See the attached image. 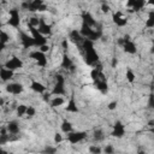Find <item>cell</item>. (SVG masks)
Segmentation results:
<instances>
[{
  "label": "cell",
  "instance_id": "obj_10",
  "mask_svg": "<svg viewBox=\"0 0 154 154\" xmlns=\"http://www.w3.org/2000/svg\"><path fill=\"white\" fill-rule=\"evenodd\" d=\"M125 132H126V130H125V126L123 125V123L119 122V120H117V122L113 124V129H112L111 135H112L113 137L122 138V137L125 135Z\"/></svg>",
  "mask_w": 154,
  "mask_h": 154
},
{
  "label": "cell",
  "instance_id": "obj_41",
  "mask_svg": "<svg viewBox=\"0 0 154 154\" xmlns=\"http://www.w3.org/2000/svg\"><path fill=\"white\" fill-rule=\"evenodd\" d=\"M101 10H102V12H103V13H107V12L109 11V6H108L107 4H105V2H103V4L101 5Z\"/></svg>",
  "mask_w": 154,
  "mask_h": 154
},
{
  "label": "cell",
  "instance_id": "obj_39",
  "mask_svg": "<svg viewBox=\"0 0 154 154\" xmlns=\"http://www.w3.org/2000/svg\"><path fill=\"white\" fill-rule=\"evenodd\" d=\"M117 106H118V102H117V101H111V102L108 103V106H107V107H108V109H109V111H113V109H116V108H117Z\"/></svg>",
  "mask_w": 154,
  "mask_h": 154
},
{
  "label": "cell",
  "instance_id": "obj_32",
  "mask_svg": "<svg viewBox=\"0 0 154 154\" xmlns=\"http://www.w3.org/2000/svg\"><path fill=\"white\" fill-rule=\"evenodd\" d=\"M40 20H41V18H37V17H30L29 20H28V25H29V26H34V28H38V25H40Z\"/></svg>",
  "mask_w": 154,
  "mask_h": 154
},
{
  "label": "cell",
  "instance_id": "obj_4",
  "mask_svg": "<svg viewBox=\"0 0 154 154\" xmlns=\"http://www.w3.org/2000/svg\"><path fill=\"white\" fill-rule=\"evenodd\" d=\"M22 7L24 10L35 12V11H45L47 10V6L45 5V2L42 0H34V1H26L22 4Z\"/></svg>",
  "mask_w": 154,
  "mask_h": 154
},
{
  "label": "cell",
  "instance_id": "obj_21",
  "mask_svg": "<svg viewBox=\"0 0 154 154\" xmlns=\"http://www.w3.org/2000/svg\"><path fill=\"white\" fill-rule=\"evenodd\" d=\"M30 88H31V90H34L35 93H38V94L45 93L46 89H47V88H46L41 82H38V81H31V83H30Z\"/></svg>",
  "mask_w": 154,
  "mask_h": 154
},
{
  "label": "cell",
  "instance_id": "obj_9",
  "mask_svg": "<svg viewBox=\"0 0 154 154\" xmlns=\"http://www.w3.org/2000/svg\"><path fill=\"white\" fill-rule=\"evenodd\" d=\"M29 57L31 58V59H34L36 63H37V65L38 66H46L47 65V58H46V54L45 53H42L40 49L38 51H32L30 54H29Z\"/></svg>",
  "mask_w": 154,
  "mask_h": 154
},
{
  "label": "cell",
  "instance_id": "obj_6",
  "mask_svg": "<svg viewBox=\"0 0 154 154\" xmlns=\"http://www.w3.org/2000/svg\"><path fill=\"white\" fill-rule=\"evenodd\" d=\"M119 43L123 46V49L125 53H129V54H135L137 48H136V45L134 41L130 40L129 35H125L122 40H119Z\"/></svg>",
  "mask_w": 154,
  "mask_h": 154
},
{
  "label": "cell",
  "instance_id": "obj_22",
  "mask_svg": "<svg viewBox=\"0 0 154 154\" xmlns=\"http://www.w3.org/2000/svg\"><path fill=\"white\" fill-rule=\"evenodd\" d=\"M6 129H7V131H8L10 135H17V134H19V124L16 120L8 122Z\"/></svg>",
  "mask_w": 154,
  "mask_h": 154
},
{
  "label": "cell",
  "instance_id": "obj_51",
  "mask_svg": "<svg viewBox=\"0 0 154 154\" xmlns=\"http://www.w3.org/2000/svg\"><path fill=\"white\" fill-rule=\"evenodd\" d=\"M150 131H152V134H154V126H153V128L150 129Z\"/></svg>",
  "mask_w": 154,
  "mask_h": 154
},
{
  "label": "cell",
  "instance_id": "obj_48",
  "mask_svg": "<svg viewBox=\"0 0 154 154\" xmlns=\"http://www.w3.org/2000/svg\"><path fill=\"white\" fill-rule=\"evenodd\" d=\"M150 53H154V46H152V49H150Z\"/></svg>",
  "mask_w": 154,
  "mask_h": 154
},
{
  "label": "cell",
  "instance_id": "obj_8",
  "mask_svg": "<svg viewBox=\"0 0 154 154\" xmlns=\"http://www.w3.org/2000/svg\"><path fill=\"white\" fill-rule=\"evenodd\" d=\"M85 137H87V132H84V131H71L70 134H67V141L71 144L79 143Z\"/></svg>",
  "mask_w": 154,
  "mask_h": 154
},
{
  "label": "cell",
  "instance_id": "obj_40",
  "mask_svg": "<svg viewBox=\"0 0 154 154\" xmlns=\"http://www.w3.org/2000/svg\"><path fill=\"white\" fill-rule=\"evenodd\" d=\"M61 141H63V137H61V135L57 132V134L54 135V142H55V143H60Z\"/></svg>",
  "mask_w": 154,
  "mask_h": 154
},
{
  "label": "cell",
  "instance_id": "obj_27",
  "mask_svg": "<svg viewBox=\"0 0 154 154\" xmlns=\"http://www.w3.org/2000/svg\"><path fill=\"white\" fill-rule=\"evenodd\" d=\"M93 138H94L96 142L103 141V138H105V132H103L101 129H96V130L93 132Z\"/></svg>",
  "mask_w": 154,
  "mask_h": 154
},
{
  "label": "cell",
  "instance_id": "obj_17",
  "mask_svg": "<svg viewBox=\"0 0 154 154\" xmlns=\"http://www.w3.org/2000/svg\"><path fill=\"white\" fill-rule=\"evenodd\" d=\"M38 31L45 36V35H51L52 34V26L49 25V24H47L46 22H45V19L43 18H41V20H40V25H38Z\"/></svg>",
  "mask_w": 154,
  "mask_h": 154
},
{
  "label": "cell",
  "instance_id": "obj_44",
  "mask_svg": "<svg viewBox=\"0 0 154 154\" xmlns=\"http://www.w3.org/2000/svg\"><path fill=\"white\" fill-rule=\"evenodd\" d=\"M148 125H149L150 128H153V126H154V119H152V120H149V122H148Z\"/></svg>",
  "mask_w": 154,
  "mask_h": 154
},
{
  "label": "cell",
  "instance_id": "obj_29",
  "mask_svg": "<svg viewBox=\"0 0 154 154\" xmlns=\"http://www.w3.org/2000/svg\"><path fill=\"white\" fill-rule=\"evenodd\" d=\"M8 41H10V36L2 30V31L0 32V46H1V49H4L5 45H6Z\"/></svg>",
  "mask_w": 154,
  "mask_h": 154
},
{
  "label": "cell",
  "instance_id": "obj_23",
  "mask_svg": "<svg viewBox=\"0 0 154 154\" xmlns=\"http://www.w3.org/2000/svg\"><path fill=\"white\" fill-rule=\"evenodd\" d=\"M13 75H14V73H13V71H11V70L6 69L5 66L0 69V77H1V79H2L4 82L10 81V79L13 77Z\"/></svg>",
  "mask_w": 154,
  "mask_h": 154
},
{
  "label": "cell",
  "instance_id": "obj_37",
  "mask_svg": "<svg viewBox=\"0 0 154 154\" xmlns=\"http://www.w3.org/2000/svg\"><path fill=\"white\" fill-rule=\"evenodd\" d=\"M35 113H36V109H35L32 106H28V109H26V116H28L29 118H31V117H34V116H35Z\"/></svg>",
  "mask_w": 154,
  "mask_h": 154
},
{
  "label": "cell",
  "instance_id": "obj_47",
  "mask_svg": "<svg viewBox=\"0 0 154 154\" xmlns=\"http://www.w3.org/2000/svg\"><path fill=\"white\" fill-rule=\"evenodd\" d=\"M0 154H8V153H7L6 150H4V149H1V150H0Z\"/></svg>",
  "mask_w": 154,
  "mask_h": 154
},
{
  "label": "cell",
  "instance_id": "obj_5",
  "mask_svg": "<svg viewBox=\"0 0 154 154\" xmlns=\"http://www.w3.org/2000/svg\"><path fill=\"white\" fill-rule=\"evenodd\" d=\"M29 26V25H28ZM29 30H30V34L35 41V46L36 47H42L45 45H47V38L38 31L37 28H34V26H29Z\"/></svg>",
  "mask_w": 154,
  "mask_h": 154
},
{
  "label": "cell",
  "instance_id": "obj_12",
  "mask_svg": "<svg viewBox=\"0 0 154 154\" xmlns=\"http://www.w3.org/2000/svg\"><path fill=\"white\" fill-rule=\"evenodd\" d=\"M19 38H20V43L24 48H30V47L35 46V41H34L31 35H28V34L20 31L19 32Z\"/></svg>",
  "mask_w": 154,
  "mask_h": 154
},
{
  "label": "cell",
  "instance_id": "obj_28",
  "mask_svg": "<svg viewBox=\"0 0 154 154\" xmlns=\"http://www.w3.org/2000/svg\"><path fill=\"white\" fill-rule=\"evenodd\" d=\"M49 103H51L52 107H59V106H61V105L64 103V99H63L61 96H54V97L49 101Z\"/></svg>",
  "mask_w": 154,
  "mask_h": 154
},
{
  "label": "cell",
  "instance_id": "obj_38",
  "mask_svg": "<svg viewBox=\"0 0 154 154\" xmlns=\"http://www.w3.org/2000/svg\"><path fill=\"white\" fill-rule=\"evenodd\" d=\"M148 107L152 108V109H154V94H153V93L149 95V99H148Z\"/></svg>",
  "mask_w": 154,
  "mask_h": 154
},
{
  "label": "cell",
  "instance_id": "obj_36",
  "mask_svg": "<svg viewBox=\"0 0 154 154\" xmlns=\"http://www.w3.org/2000/svg\"><path fill=\"white\" fill-rule=\"evenodd\" d=\"M103 152H105V154H114L116 149H114V147L112 144H106L105 148H103Z\"/></svg>",
  "mask_w": 154,
  "mask_h": 154
},
{
  "label": "cell",
  "instance_id": "obj_7",
  "mask_svg": "<svg viewBox=\"0 0 154 154\" xmlns=\"http://www.w3.org/2000/svg\"><path fill=\"white\" fill-rule=\"evenodd\" d=\"M8 20L7 24L13 26V28H18L20 24V16H19V11L17 8H12L8 11Z\"/></svg>",
  "mask_w": 154,
  "mask_h": 154
},
{
  "label": "cell",
  "instance_id": "obj_18",
  "mask_svg": "<svg viewBox=\"0 0 154 154\" xmlns=\"http://www.w3.org/2000/svg\"><path fill=\"white\" fill-rule=\"evenodd\" d=\"M69 37H70V40H71L73 43H76V45H82V43H83V41L85 40V38L81 35V32H79V31H77V30H72V31L70 32Z\"/></svg>",
  "mask_w": 154,
  "mask_h": 154
},
{
  "label": "cell",
  "instance_id": "obj_14",
  "mask_svg": "<svg viewBox=\"0 0 154 154\" xmlns=\"http://www.w3.org/2000/svg\"><path fill=\"white\" fill-rule=\"evenodd\" d=\"M112 19H113V22H114V24L117 25V26H125L126 24H128V19H126V17L120 12V11H117V12H114L113 14H112Z\"/></svg>",
  "mask_w": 154,
  "mask_h": 154
},
{
  "label": "cell",
  "instance_id": "obj_43",
  "mask_svg": "<svg viewBox=\"0 0 154 154\" xmlns=\"http://www.w3.org/2000/svg\"><path fill=\"white\" fill-rule=\"evenodd\" d=\"M61 45H63V47H64V49L66 51V49H67V40H64V41L61 42Z\"/></svg>",
  "mask_w": 154,
  "mask_h": 154
},
{
  "label": "cell",
  "instance_id": "obj_13",
  "mask_svg": "<svg viewBox=\"0 0 154 154\" xmlns=\"http://www.w3.org/2000/svg\"><path fill=\"white\" fill-rule=\"evenodd\" d=\"M23 90H24V88H23L22 83L13 82V83H8L6 85V91L10 94H13V95H19L20 93H23Z\"/></svg>",
  "mask_w": 154,
  "mask_h": 154
},
{
  "label": "cell",
  "instance_id": "obj_3",
  "mask_svg": "<svg viewBox=\"0 0 154 154\" xmlns=\"http://www.w3.org/2000/svg\"><path fill=\"white\" fill-rule=\"evenodd\" d=\"M65 93H66V90H65V78H64L63 75L58 73V75H55V84H54L51 94L54 95V96H60V95H64Z\"/></svg>",
  "mask_w": 154,
  "mask_h": 154
},
{
  "label": "cell",
  "instance_id": "obj_49",
  "mask_svg": "<svg viewBox=\"0 0 154 154\" xmlns=\"http://www.w3.org/2000/svg\"><path fill=\"white\" fill-rule=\"evenodd\" d=\"M137 154H146V153H144V152H142V150H140V152H138Z\"/></svg>",
  "mask_w": 154,
  "mask_h": 154
},
{
  "label": "cell",
  "instance_id": "obj_15",
  "mask_svg": "<svg viewBox=\"0 0 154 154\" xmlns=\"http://www.w3.org/2000/svg\"><path fill=\"white\" fill-rule=\"evenodd\" d=\"M82 24L88 25V26H90V28H94V26L96 25V20L94 19V17H93L89 12L83 11V12H82Z\"/></svg>",
  "mask_w": 154,
  "mask_h": 154
},
{
  "label": "cell",
  "instance_id": "obj_11",
  "mask_svg": "<svg viewBox=\"0 0 154 154\" xmlns=\"http://www.w3.org/2000/svg\"><path fill=\"white\" fill-rule=\"evenodd\" d=\"M5 67L11 70V71H14V70H18V69H22L23 67V61L18 58V57H12L11 59H8L5 64Z\"/></svg>",
  "mask_w": 154,
  "mask_h": 154
},
{
  "label": "cell",
  "instance_id": "obj_46",
  "mask_svg": "<svg viewBox=\"0 0 154 154\" xmlns=\"http://www.w3.org/2000/svg\"><path fill=\"white\" fill-rule=\"evenodd\" d=\"M43 99H45L46 101H48V100H49V94H45V95H43Z\"/></svg>",
  "mask_w": 154,
  "mask_h": 154
},
{
  "label": "cell",
  "instance_id": "obj_52",
  "mask_svg": "<svg viewBox=\"0 0 154 154\" xmlns=\"http://www.w3.org/2000/svg\"><path fill=\"white\" fill-rule=\"evenodd\" d=\"M153 82H154V75H153Z\"/></svg>",
  "mask_w": 154,
  "mask_h": 154
},
{
  "label": "cell",
  "instance_id": "obj_50",
  "mask_svg": "<svg viewBox=\"0 0 154 154\" xmlns=\"http://www.w3.org/2000/svg\"><path fill=\"white\" fill-rule=\"evenodd\" d=\"M148 4H149V5H154V1H149Z\"/></svg>",
  "mask_w": 154,
  "mask_h": 154
},
{
  "label": "cell",
  "instance_id": "obj_26",
  "mask_svg": "<svg viewBox=\"0 0 154 154\" xmlns=\"http://www.w3.org/2000/svg\"><path fill=\"white\" fill-rule=\"evenodd\" d=\"M60 128H61V131H63L64 134H70V132L72 131V124H71L69 120H66V119L63 120Z\"/></svg>",
  "mask_w": 154,
  "mask_h": 154
},
{
  "label": "cell",
  "instance_id": "obj_1",
  "mask_svg": "<svg viewBox=\"0 0 154 154\" xmlns=\"http://www.w3.org/2000/svg\"><path fill=\"white\" fill-rule=\"evenodd\" d=\"M82 51H83V57L84 61L88 65H94L99 61V54L94 48V42L90 40H84L83 43L81 45Z\"/></svg>",
  "mask_w": 154,
  "mask_h": 154
},
{
  "label": "cell",
  "instance_id": "obj_30",
  "mask_svg": "<svg viewBox=\"0 0 154 154\" xmlns=\"http://www.w3.org/2000/svg\"><path fill=\"white\" fill-rule=\"evenodd\" d=\"M146 26L147 28H154V10L149 11L148 18L146 20Z\"/></svg>",
  "mask_w": 154,
  "mask_h": 154
},
{
  "label": "cell",
  "instance_id": "obj_19",
  "mask_svg": "<svg viewBox=\"0 0 154 154\" xmlns=\"http://www.w3.org/2000/svg\"><path fill=\"white\" fill-rule=\"evenodd\" d=\"M126 5L129 7H131L132 11H140V10H142L144 7L146 1L144 0H130V1H128Z\"/></svg>",
  "mask_w": 154,
  "mask_h": 154
},
{
  "label": "cell",
  "instance_id": "obj_16",
  "mask_svg": "<svg viewBox=\"0 0 154 154\" xmlns=\"http://www.w3.org/2000/svg\"><path fill=\"white\" fill-rule=\"evenodd\" d=\"M90 77H91V79L94 81V83H95V82H99V81L106 79V77H105V75H103V72H102V70H101L100 67L93 69L91 72H90Z\"/></svg>",
  "mask_w": 154,
  "mask_h": 154
},
{
  "label": "cell",
  "instance_id": "obj_34",
  "mask_svg": "<svg viewBox=\"0 0 154 154\" xmlns=\"http://www.w3.org/2000/svg\"><path fill=\"white\" fill-rule=\"evenodd\" d=\"M89 153L90 154H101L102 149L96 144H91V146H89Z\"/></svg>",
  "mask_w": 154,
  "mask_h": 154
},
{
  "label": "cell",
  "instance_id": "obj_33",
  "mask_svg": "<svg viewBox=\"0 0 154 154\" xmlns=\"http://www.w3.org/2000/svg\"><path fill=\"white\" fill-rule=\"evenodd\" d=\"M26 109H28V106H25V105H19V106L17 107V116H18V117L25 116V114H26Z\"/></svg>",
  "mask_w": 154,
  "mask_h": 154
},
{
  "label": "cell",
  "instance_id": "obj_20",
  "mask_svg": "<svg viewBox=\"0 0 154 154\" xmlns=\"http://www.w3.org/2000/svg\"><path fill=\"white\" fill-rule=\"evenodd\" d=\"M61 67L65 69V70H70V71L73 70V61H72V59H71L66 53H64V55H63V59H61Z\"/></svg>",
  "mask_w": 154,
  "mask_h": 154
},
{
  "label": "cell",
  "instance_id": "obj_25",
  "mask_svg": "<svg viewBox=\"0 0 154 154\" xmlns=\"http://www.w3.org/2000/svg\"><path fill=\"white\" fill-rule=\"evenodd\" d=\"M95 87L101 91V93H107L108 90V84H107V81L103 79V81H99V82H95Z\"/></svg>",
  "mask_w": 154,
  "mask_h": 154
},
{
  "label": "cell",
  "instance_id": "obj_53",
  "mask_svg": "<svg viewBox=\"0 0 154 154\" xmlns=\"http://www.w3.org/2000/svg\"><path fill=\"white\" fill-rule=\"evenodd\" d=\"M153 91H154V87H153Z\"/></svg>",
  "mask_w": 154,
  "mask_h": 154
},
{
  "label": "cell",
  "instance_id": "obj_2",
  "mask_svg": "<svg viewBox=\"0 0 154 154\" xmlns=\"http://www.w3.org/2000/svg\"><path fill=\"white\" fill-rule=\"evenodd\" d=\"M79 32L85 40H90L93 42L101 38V36H102V30L101 29H94V28H90V26L84 25V24H82Z\"/></svg>",
  "mask_w": 154,
  "mask_h": 154
},
{
  "label": "cell",
  "instance_id": "obj_35",
  "mask_svg": "<svg viewBox=\"0 0 154 154\" xmlns=\"http://www.w3.org/2000/svg\"><path fill=\"white\" fill-rule=\"evenodd\" d=\"M42 154H57V147L53 146H47L42 152Z\"/></svg>",
  "mask_w": 154,
  "mask_h": 154
},
{
  "label": "cell",
  "instance_id": "obj_45",
  "mask_svg": "<svg viewBox=\"0 0 154 154\" xmlns=\"http://www.w3.org/2000/svg\"><path fill=\"white\" fill-rule=\"evenodd\" d=\"M117 63H118V61H117V59H116V58H113V60H112V66L114 67V66L117 65Z\"/></svg>",
  "mask_w": 154,
  "mask_h": 154
},
{
  "label": "cell",
  "instance_id": "obj_42",
  "mask_svg": "<svg viewBox=\"0 0 154 154\" xmlns=\"http://www.w3.org/2000/svg\"><path fill=\"white\" fill-rule=\"evenodd\" d=\"M40 51H41L42 53H46L47 51H49V47H48L47 45H45V46H42V47H40Z\"/></svg>",
  "mask_w": 154,
  "mask_h": 154
},
{
  "label": "cell",
  "instance_id": "obj_24",
  "mask_svg": "<svg viewBox=\"0 0 154 154\" xmlns=\"http://www.w3.org/2000/svg\"><path fill=\"white\" fill-rule=\"evenodd\" d=\"M65 111L66 112H71V113H77L78 112V107H77V103H76L73 97H71L69 100V102H67V105L65 107Z\"/></svg>",
  "mask_w": 154,
  "mask_h": 154
},
{
  "label": "cell",
  "instance_id": "obj_31",
  "mask_svg": "<svg viewBox=\"0 0 154 154\" xmlns=\"http://www.w3.org/2000/svg\"><path fill=\"white\" fill-rule=\"evenodd\" d=\"M125 78L129 83H134L135 79H136V76H135V72L131 70V69H128L126 72H125Z\"/></svg>",
  "mask_w": 154,
  "mask_h": 154
}]
</instances>
